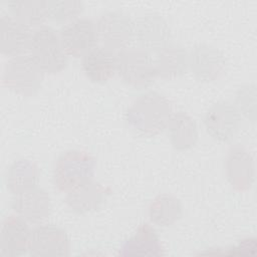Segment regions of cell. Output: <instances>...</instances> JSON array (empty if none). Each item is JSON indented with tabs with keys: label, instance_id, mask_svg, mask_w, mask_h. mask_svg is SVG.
Here are the masks:
<instances>
[{
	"label": "cell",
	"instance_id": "obj_1",
	"mask_svg": "<svg viewBox=\"0 0 257 257\" xmlns=\"http://www.w3.org/2000/svg\"><path fill=\"white\" fill-rule=\"evenodd\" d=\"M173 115L170 100L156 91L141 94L127 108L125 119L136 134L154 137L162 133Z\"/></svg>",
	"mask_w": 257,
	"mask_h": 257
},
{
	"label": "cell",
	"instance_id": "obj_2",
	"mask_svg": "<svg viewBox=\"0 0 257 257\" xmlns=\"http://www.w3.org/2000/svg\"><path fill=\"white\" fill-rule=\"evenodd\" d=\"M95 159L88 153L69 150L56 160L53 182L58 191L68 193L93 180Z\"/></svg>",
	"mask_w": 257,
	"mask_h": 257
},
{
	"label": "cell",
	"instance_id": "obj_3",
	"mask_svg": "<svg viewBox=\"0 0 257 257\" xmlns=\"http://www.w3.org/2000/svg\"><path fill=\"white\" fill-rule=\"evenodd\" d=\"M30 56L44 72L54 74L66 68L68 56L59 33L49 26L38 28L32 37Z\"/></svg>",
	"mask_w": 257,
	"mask_h": 257
},
{
	"label": "cell",
	"instance_id": "obj_4",
	"mask_svg": "<svg viewBox=\"0 0 257 257\" xmlns=\"http://www.w3.org/2000/svg\"><path fill=\"white\" fill-rule=\"evenodd\" d=\"M116 72L121 80L134 88H144L157 77L155 59L142 48H125L118 53Z\"/></svg>",
	"mask_w": 257,
	"mask_h": 257
},
{
	"label": "cell",
	"instance_id": "obj_5",
	"mask_svg": "<svg viewBox=\"0 0 257 257\" xmlns=\"http://www.w3.org/2000/svg\"><path fill=\"white\" fill-rule=\"evenodd\" d=\"M44 72L30 55L11 57L3 70V83L13 92L31 96L41 87Z\"/></svg>",
	"mask_w": 257,
	"mask_h": 257
},
{
	"label": "cell",
	"instance_id": "obj_6",
	"mask_svg": "<svg viewBox=\"0 0 257 257\" xmlns=\"http://www.w3.org/2000/svg\"><path fill=\"white\" fill-rule=\"evenodd\" d=\"M98 40L111 50L127 48L135 36V23L123 12L108 11L96 23Z\"/></svg>",
	"mask_w": 257,
	"mask_h": 257
},
{
	"label": "cell",
	"instance_id": "obj_7",
	"mask_svg": "<svg viewBox=\"0 0 257 257\" xmlns=\"http://www.w3.org/2000/svg\"><path fill=\"white\" fill-rule=\"evenodd\" d=\"M59 36L67 55L73 57H83L95 48L99 41L96 23L88 18L70 21L61 28Z\"/></svg>",
	"mask_w": 257,
	"mask_h": 257
},
{
	"label": "cell",
	"instance_id": "obj_8",
	"mask_svg": "<svg viewBox=\"0 0 257 257\" xmlns=\"http://www.w3.org/2000/svg\"><path fill=\"white\" fill-rule=\"evenodd\" d=\"M29 253L38 257H65L70 254V241L66 232L60 227L37 226L31 230Z\"/></svg>",
	"mask_w": 257,
	"mask_h": 257
},
{
	"label": "cell",
	"instance_id": "obj_9",
	"mask_svg": "<svg viewBox=\"0 0 257 257\" xmlns=\"http://www.w3.org/2000/svg\"><path fill=\"white\" fill-rule=\"evenodd\" d=\"M225 175L230 186L238 192L248 191L255 179V166L251 154L237 145L230 148L225 158Z\"/></svg>",
	"mask_w": 257,
	"mask_h": 257
},
{
	"label": "cell",
	"instance_id": "obj_10",
	"mask_svg": "<svg viewBox=\"0 0 257 257\" xmlns=\"http://www.w3.org/2000/svg\"><path fill=\"white\" fill-rule=\"evenodd\" d=\"M135 36L142 49L159 52L170 44L171 29L157 13H147L135 23Z\"/></svg>",
	"mask_w": 257,
	"mask_h": 257
},
{
	"label": "cell",
	"instance_id": "obj_11",
	"mask_svg": "<svg viewBox=\"0 0 257 257\" xmlns=\"http://www.w3.org/2000/svg\"><path fill=\"white\" fill-rule=\"evenodd\" d=\"M240 124V113L229 102L213 104L205 114L204 125L207 133L216 141L228 142L234 138Z\"/></svg>",
	"mask_w": 257,
	"mask_h": 257
},
{
	"label": "cell",
	"instance_id": "obj_12",
	"mask_svg": "<svg viewBox=\"0 0 257 257\" xmlns=\"http://www.w3.org/2000/svg\"><path fill=\"white\" fill-rule=\"evenodd\" d=\"M31 230L23 218L18 215L7 216L0 230V255L16 257L29 251Z\"/></svg>",
	"mask_w": 257,
	"mask_h": 257
},
{
	"label": "cell",
	"instance_id": "obj_13",
	"mask_svg": "<svg viewBox=\"0 0 257 257\" xmlns=\"http://www.w3.org/2000/svg\"><path fill=\"white\" fill-rule=\"evenodd\" d=\"M11 207L14 212L30 223H39L45 220L52 209L49 194L38 186L30 190L13 195Z\"/></svg>",
	"mask_w": 257,
	"mask_h": 257
},
{
	"label": "cell",
	"instance_id": "obj_14",
	"mask_svg": "<svg viewBox=\"0 0 257 257\" xmlns=\"http://www.w3.org/2000/svg\"><path fill=\"white\" fill-rule=\"evenodd\" d=\"M189 66L199 81L211 82L223 74L226 60L223 53L217 48L199 44L189 55Z\"/></svg>",
	"mask_w": 257,
	"mask_h": 257
},
{
	"label": "cell",
	"instance_id": "obj_15",
	"mask_svg": "<svg viewBox=\"0 0 257 257\" xmlns=\"http://www.w3.org/2000/svg\"><path fill=\"white\" fill-rule=\"evenodd\" d=\"M33 33L13 16L3 14L0 19V50L3 55L15 57L30 50Z\"/></svg>",
	"mask_w": 257,
	"mask_h": 257
},
{
	"label": "cell",
	"instance_id": "obj_16",
	"mask_svg": "<svg viewBox=\"0 0 257 257\" xmlns=\"http://www.w3.org/2000/svg\"><path fill=\"white\" fill-rule=\"evenodd\" d=\"M110 189L99 182H90L70 191L65 197L67 207L76 214H87L99 210L107 200Z\"/></svg>",
	"mask_w": 257,
	"mask_h": 257
},
{
	"label": "cell",
	"instance_id": "obj_17",
	"mask_svg": "<svg viewBox=\"0 0 257 257\" xmlns=\"http://www.w3.org/2000/svg\"><path fill=\"white\" fill-rule=\"evenodd\" d=\"M81 67L90 81L105 83L116 73V53L104 46L95 47L82 57Z\"/></svg>",
	"mask_w": 257,
	"mask_h": 257
},
{
	"label": "cell",
	"instance_id": "obj_18",
	"mask_svg": "<svg viewBox=\"0 0 257 257\" xmlns=\"http://www.w3.org/2000/svg\"><path fill=\"white\" fill-rule=\"evenodd\" d=\"M163 254L164 249L158 234L146 223L137 229L119 250L121 256H162Z\"/></svg>",
	"mask_w": 257,
	"mask_h": 257
},
{
	"label": "cell",
	"instance_id": "obj_19",
	"mask_svg": "<svg viewBox=\"0 0 257 257\" xmlns=\"http://www.w3.org/2000/svg\"><path fill=\"white\" fill-rule=\"evenodd\" d=\"M155 66L157 77L175 79L187 71L189 67V54L183 47L169 44L157 53Z\"/></svg>",
	"mask_w": 257,
	"mask_h": 257
},
{
	"label": "cell",
	"instance_id": "obj_20",
	"mask_svg": "<svg viewBox=\"0 0 257 257\" xmlns=\"http://www.w3.org/2000/svg\"><path fill=\"white\" fill-rule=\"evenodd\" d=\"M7 189L12 195L37 187L39 182V170L37 166L24 159L13 162L5 175Z\"/></svg>",
	"mask_w": 257,
	"mask_h": 257
},
{
	"label": "cell",
	"instance_id": "obj_21",
	"mask_svg": "<svg viewBox=\"0 0 257 257\" xmlns=\"http://www.w3.org/2000/svg\"><path fill=\"white\" fill-rule=\"evenodd\" d=\"M168 131L170 142L178 151L190 150L197 143V123L186 112L179 111L173 114L168 123Z\"/></svg>",
	"mask_w": 257,
	"mask_h": 257
},
{
	"label": "cell",
	"instance_id": "obj_22",
	"mask_svg": "<svg viewBox=\"0 0 257 257\" xmlns=\"http://www.w3.org/2000/svg\"><path fill=\"white\" fill-rule=\"evenodd\" d=\"M183 215V207L180 200L169 194H161L155 197L148 207L150 221L159 227H169L177 223Z\"/></svg>",
	"mask_w": 257,
	"mask_h": 257
},
{
	"label": "cell",
	"instance_id": "obj_23",
	"mask_svg": "<svg viewBox=\"0 0 257 257\" xmlns=\"http://www.w3.org/2000/svg\"><path fill=\"white\" fill-rule=\"evenodd\" d=\"M8 6L12 16L29 28L41 25L48 18L46 1L43 0L12 1Z\"/></svg>",
	"mask_w": 257,
	"mask_h": 257
},
{
	"label": "cell",
	"instance_id": "obj_24",
	"mask_svg": "<svg viewBox=\"0 0 257 257\" xmlns=\"http://www.w3.org/2000/svg\"><path fill=\"white\" fill-rule=\"evenodd\" d=\"M46 5L47 17L58 22L76 19L84 8L81 1L75 0H50Z\"/></svg>",
	"mask_w": 257,
	"mask_h": 257
},
{
	"label": "cell",
	"instance_id": "obj_25",
	"mask_svg": "<svg viewBox=\"0 0 257 257\" xmlns=\"http://www.w3.org/2000/svg\"><path fill=\"white\" fill-rule=\"evenodd\" d=\"M255 95L254 85L244 86L236 94V109L252 120L255 119Z\"/></svg>",
	"mask_w": 257,
	"mask_h": 257
}]
</instances>
